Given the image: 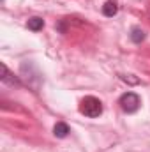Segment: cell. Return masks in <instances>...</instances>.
<instances>
[{"label": "cell", "mask_w": 150, "mask_h": 152, "mask_svg": "<svg viewBox=\"0 0 150 152\" xmlns=\"http://www.w3.org/2000/svg\"><path fill=\"white\" fill-rule=\"evenodd\" d=\"M79 112L85 115V117L95 118V117H99V115L103 113V104H101V101H99L97 97L88 96V97H85V99L81 101V104H79Z\"/></svg>", "instance_id": "cell-1"}, {"label": "cell", "mask_w": 150, "mask_h": 152, "mask_svg": "<svg viewBox=\"0 0 150 152\" xmlns=\"http://www.w3.org/2000/svg\"><path fill=\"white\" fill-rule=\"evenodd\" d=\"M118 103H120V108H122L124 112H127V113H134V112L140 108V104H141L138 94H134V92H125V94L120 97Z\"/></svg>", "instance_id": "cell-2"}, {"label": "cell", "mask_w": 150, "mask_h": 152, "mask_svg": "<svg viewBox=\"0 0 150 152\" xmlns=\"http://www.w3.org/2000/svg\"><path fill=\"white\" fill-rule=\"evenodd\" d=\"M117 12H118V5H117L113 0L106 2V4L103 5V14H104V16H108V18H113Z\"/></svg>", "instance_id": "cell-3"}, {"label": "cell", "mask_w": 150, "mask_h": 152, "mask_svg": "<svg viewBox=\"0 0 150 152\" xmlns=\"http://www.w3.org/2000/svg\"><path fill=\"white\" fill-rule=\"evenodd\" d=\"M53 133H55V136H57V138H66V136L69 134V126H67V124H64V122H58V124H55Z\"/></svg>", "instance_id": "cell-4"}, {"label": "cell", "mask_w": 150, "mask_h": 152, "mask_svg": "<svg viewBox=\"0 0 150 152\" xmlns=\"http://www.w3.org/2000/svg\"><path fill=\"white\" fill-rule=\"evenodd\" d=\"M27 27H28L30 30L37 32V30H41V28L44 27V21H42V18H37V16H34V18H30V20L27 21Z\"/></svg>", "instance_id": "cell-5"}, {"label": "cell", "mask_w": 150, "mask_h": 152, "mask_svg": "<svg viewBox=\"0 0 150 152\" xmlns=\"http://www.w3.org/2000/svg\"><path fill=\"white\" fill-rule=\"evenodd\" d=\"M131 39H133V42L140 44L141 41H145V30H143V28H138V27H134V28L131 30Z\"/></svg>", "instance_id": "cell-6"}, {"label": "cell", "mask_w": 150, "mask_h": 152, "mask_svg": "<svg viewBox=\"0 0 150 152\" xmlns=\"http://www.w3.org/2000/svg\"><path fill=\"white\" fill-rule=\"evenodd\" d=\"M2 81H4V83H11V85H14V83H16V85H18V81H16V80H14V78H11V73H9V71H7V67H5V66H4V64H2Z\"/></svg>", "instance_id": "cell-7"}, {"label": "cell", "mask_w": 150, "mask_h": 152, "mask_svg": "<svg viewBox=\"0 0 150 152\" xmlns=\"http://www.w3.org/2000/svg\"><path fill=\"white\" fill-rule=\"evenodd\" d=\"M122 80H124V81H129V83H138L136 78H129V76H122Z\"/></svg>", "instance_id": "cell-8"}]
</instances>
